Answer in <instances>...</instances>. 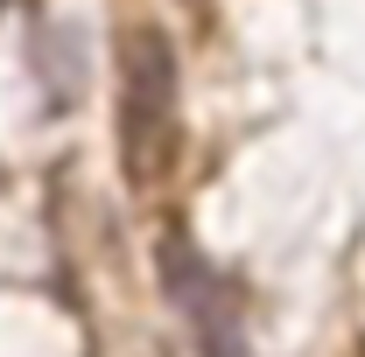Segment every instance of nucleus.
Returning a JSON list of instances; mask_svg holds the SVG:
<instances>
[{
	"instance_id": "1",
	"label": "nucleus",
	"mask_w": 365,
	"mask_h": 357,
	"mask_svg": "<svg viewBox=\"0 0 365 357\" xmlns=\"http://www.w3.org/2000/svg\"><path fill=\"white\" fill-rule=\"evenodd\" d=\"M120 105L140 112H176V49L155 21H134L120 36Z\"/></svg>"
},
{
	"instance_id": "2",
	"label": "nucleus",
	"mask_w": 365,
	"mask_h": 357,
	"mask_svg": "<svg viewBox=\"0 0 365 357\" xmlns=\"http://www.w3.org/2000/svg\"><path fill=\"white\" fill-rule=\"evenodd\" d=\"M155 260H162V287H169V302H176L182 315H197L204 302H218V294H225V287H218V273L197 260V245H190L182 231L162 238V252H155Z\"/></svg>"
},
{
	"instance_id": "3",
	"label": "nucleus",
	"mask_w": 365,
	"mask_h": 357,
	"mask_svg": "<svg viewBox=\"0 0 365 357\" xmlns=\"http://www.w3.org/2000/svg\"><path fill=\"white\" fill-rule=\"evenodd\" d=\"M190 322H197V357H253V351H246V336H239V315H232V294L204 302V309L190 315Z\"/></svg>"
}]
</instances>
